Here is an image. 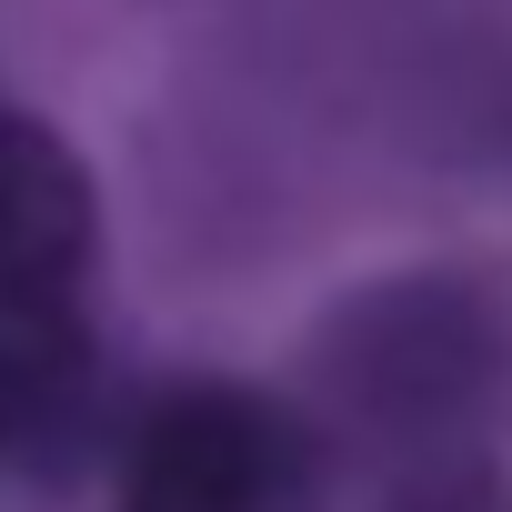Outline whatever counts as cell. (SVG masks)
I'll use <instances>...</instances> for the list:
<instances>
[{
    "label": "cell",
    "mask_w": 512,
    "mask_h": 512,
    "mask_svg": "<svg viewBox=\"0 0 512 512\" xmlns=\"http://www.w3.org/2000/svg\"><path fill=\"white\" fill-rule=\"evenodd\" d=\"M111 502H131V512H302L312 442L251 382H171L141 402Z\"/></svg>",
    "instance_id": "obj_1"
},
{
    "label": "cell",
    "mask_w": 512,
    "mask_h": 512,
    "mask_svg": "<svg viewBox=\"0 0 512 512\" xmlns=\"http://www.w3.org/2000/svg\"><path fill=\"white\" fill-rule=\"evenodd\" d=\"M0 442H11V362H0Z\"/></svg>",
    "instance_id": "obj_3"
},
{
    "label": "cell",
    "mask_w": 512,
    "mask_h": 512,
    "mask_svg": "<svg viewBox=\"0 0 512 512\" xmlns=\"http://www.w3.org/2000/svg\"><path fill=\"white\" fill-rule=\"evenodd\" d=\"M111 512H131V502H111Z\"/></svg>",
    "instance_id": "obj_4"
},
{
    "label": "cell",
    "mask_w": 512,
    "mask_h": 512,
    "mask_svg": "<svg viewBox=\"0 0 512 512\" xmlns=\"http://www.w3.org/2000/svg\"><path fill=\"white\" fill-rule=\"evenodd\" d=\"M101 262V191L81 151L41 121L0 101V342L81 332Z\"/></svg>",
    "instance_id": "obj_2"
}]
</instances>
